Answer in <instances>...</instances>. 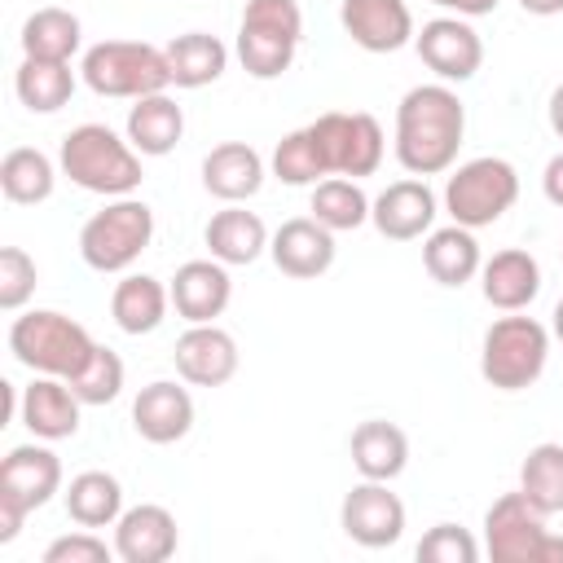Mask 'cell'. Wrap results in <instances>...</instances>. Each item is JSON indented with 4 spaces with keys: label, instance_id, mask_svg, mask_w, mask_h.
<instances>
[{
    "label": "cell",
    "instance_id": "44",
    "mask_svg": "<svg viewBox=\"0 0 563 563\" xmlns=\"http://www.w3.org/2000/svg\"><path fill=\"white\" fill-rule=\"evenodd\" d=\"M523 4V13H532V18H554V13H563V0H519Z\"/></svg>",
    "mask_w": 563,
    "mask_h": 563
},
{
    "label": "cell",
    "instance_id": "30",
    "mask_svg": "<svg viewBox=\"0 0 563 563\" xmlns=\"http://www.w3.org/2000/svg\"><path fill=\"white\" fill-rule=\"evenodd\" d=\"M84 44V26L70 9L44 4L22 22V57H44V62H70Z\"/></svg>",
    "mask_w": 563,
    "mask_h": 563
},
{
    "label": "cell",
    "instance_id": "2",
    "mask_svg": "<svg viewBox=\"0 0 563 563\" xmlns=\"http://www.w3.org/2000/svg\"><path fill=\"white\" fill-rule=\"evenodd\" d=\"M57 163H62V176H70V185L101 198H128L141 185V154L132 150V141H123L106 123L70 128L62 136Z\"/></svg>",
    "mask_w": 563,
    "mask_h": 563
},
{
    "label": "cell",
    "instance_id": "9",
    "mask_svg": "<svg viewBox=\"0 0 563 563\" xmlns=\"http://www.w3.org/2000/svg\"><path fill=\"white\" fill-rule=\"evenodd\" d=\"M515 198H519V172L497 154L462 163L444 185V211L453 216V224L466 229L497 224L515 207Z\"/></svg>",
    "mask_w": 563,
    "mask_h": 563
},
{
    "label": "cell",
    "instance_id": "11",
    "mask_svg": "<svg viewBox=\"0 0 563 563\" xmlns=\"http://www.w3.org/2000/svg\"><path fill=\"white\" fill-rule=\"evenodd\" d=\"M339 528L365 550H387L405 537V501L387 488V479H361L339 506Z\"/></svg>",
    "mask_w": 563,
    "mask_h": 563
},
{
    "label": "cell",
    "instance_id": "40",
    "mask_svg": "<svg viewBox=\"0 0 563 563\" xmlns=\"http://www.w3.org/2000/svg\"><path fill=\"white\" fill-rule=\"evenodd\" d=\"M114 554V545H106L92 528L84 532H66L57 541L44 545V563H106Z\"/></svg>",
    "mask_w": 563,
    "mask_h": 563
},
{
    "label": "cell",
    "instance_id": "5",
    "mask_svg": "<svg viewBox=\"0 0 563 563\" xmlns=\"http://www.w3.org/2000/svg\"><path fill=\"white\" fill-rule=\"evenodd\" d=\"M550 356V330L532 317H497L479 343V374L497 391H523L541 378Z\"/></svg>",
    "mask_w": 563,
    "mask_h": 563
},
{
    "label": "cell",
    "instance_id": "20",
    "mask_svg": "<svg viewBox=\"0 0 563 563\" xmlns=\"http://www.w3.org/2000/svg\"><path fill=\"white\" fill-rule=\"evenodd\" d=\"M62 488V462L44 444H18L0 462V497L18 501L22 510H40Z\"/></svg>",
    "mask_w": 563,
    "mask_h": 563
},
{
    "label": "cell",
    "instance_id": "26",
    "mask_svg": "<svg viewBox=\"0 0 563 563\" xmlns=\"http://www.w3.org/2000/svg\"><path fill=\"white\" fill-rule=\"evenodd\" d=\"M167 303H172V290L150 273H128L110 290V317L123 334H154L167 317Z\"/></svg>",
    "mask_w": 563,
    "mask_h": 563
},
{
    "label": "cell",
    "instance_id": "34",
    "mask_svg": "<svg viewBox=\"0 0 563 563\" xmlns=\"http://www.w3.org/2000/svg\"><path fill=\"white\" fill-rule=\"evenodd\" d=\"M519 493L550 519L563 510V444H532L519 466Z\"/></svg>",
    "mask_w": 563,
    "mask_h": 563
},
{
    "label": "cell",
    "instance_id": "10",
    "mask_svg": "<svg viewBox=\"0 0 563 563\" xmlns=\"http://www.w3.org/2000/svg\"><path fill=\"white\" fill-rule=\"evenodd\" d=\"M308 132L317 141L325 176H352V180L374 176L378 163H383V150H387L378 119L365 114V110H352V114L347 110H325L308 123Z\"/></svg>",
    "mask_w": 563,
    "mask_h": 563
},
{
    "label": "cell",
    "instance_id": "39",
    "mask_svg": "<svg viewBox=\"0 0 563 563\" xmlns=\"http://www.w3.org/2000/svg\"><path fill=\"white\" fill-rule=\"evenodd\" d=\"M35 260L22 246H4L0 251V308L18 312L31 295H35Z\"/></svg>",
    "mask_w": 563,
    "mask_h": 563
},
{
    "label": "cell",
    "instance_id": "1",
    "mask_svg": "<svg viewBox=\"0 0 563 563\" xmlns=\"http://www.w3.org/2000/svg\"><path fill=\"white\" fill-rule=\"evenodd\" d=\"M466 136V106L449 84H418L396 106V163L409 176H440L453 167Z\"/></svg>",
    "mask_w": 563,
    "mask_h": 563
},
{
    "label": "cell",
    "instance_id": "41",
    "mask_svg": "<svg viewBox=\"0 0 563 563\" xmlns=\"http://www.w3.org/2000/svg\"><path fill=\"white\" fill-rule=\"evenodd\" d=\"M26 515L31 510H22L18 501H9V497H0V545H9L18 532H22V523H26Z\"/></svg>",
    "mask_w": 563,
    "mask_h": 563
},
{
    "label": "cell",
    "instance_id": "19",
    "mask_svg": "<svg viewBox=\"0 0 563 563\" xmlns=\"http://www.w3.org/2000/svg\"><path fill=\"white\" fill-rule=\"evenodd\" d=\"M176 515L158 501H141L114 523V554L123 563H167L176 554Z\"/></svg>",
    "mask_w": 563,
    "mask_h": 563
},
{
    "label": "cell",
    "instance_id": "4",
    "mask_svg": "<svg viewBox=\"0 0 563 563\" xmlns=\"http://www.w3.org/2000/svg\"><path fill=\"white\" fill-rule=\"evenodd\" d=\"M84 84L97 97H150V92H167L172 70H167V53L145 44V40H101L84 53L79 62Z\"/></svg>",
    "mask_w": 563,
    "mask_h": 563
},
{
    "label": "cell",
    "instance_id": "17",
    "mask_svg": "<svg viewBox=\"0 0 563 563\" xmlns=\"http://www.w3.org/2000/svg\"><path fill=\"white\" fill-rule=\"evenodd\" d=\"M167 290H172L176 317H185L189 325H202L229 308L233 277H229V264H220V260H185Z\"/></svg>",
    "mask_w": 563,
    "mask_h": 563
},
{
    "label": "cell",
    "instance_id": "13",
    "mask_svg": "<svg viewBox=\"0 0 563 563\" xmlns=\"http://www.w3.org/2000/svg\"><path fill=\"white\" fill-rule=\"evenodd\" d=\"M339 22H343L347 40L365 53H396L418 35L405 0H343Z\"/></svg>",
    "mask_w": 563,
    "mask_h": 563
},
{
    "label": "cell",
    "instance_id": "45",
    "mask_svg": "<svg viewBox=\"0 0 563 563\" xmlns=\"http://www.w3.org/2000/svg\"><path fill=\"white\" fill-rule=\"evenodd\" d=\"M550 128H554V136L563 141V84L550 92Z\"/></svg>",
    "mask_w": 563,
    "mask_h": 563
},
{
    "label": "cell",
    "instance_id": "24",
    "mask_svg": "<svg viewBox=\"0 0 563 563\" xmlns=\"http://www.w3.org/2000/svg\"><path fill=\"white\" fill-rule=\"evenodd\" d=\"M202 242H207L211 260H220V264L233 268V264H255V260L268 251V229H264V220H260L255 211L229 202L224 211H216V216L207 220Z\"/></svg>",
    "mask_w": 563,
    "mask_h": 563
},
{
    "label": "cell",
    "instance_id": "8",
    "mask_svg": "<svg viewBox=\"0 0 563 563\" xmlns=\"http://www.w3.org/2000/svg\"><path fill=\"white\" fill-rule=\"evenodd\" d=\"M484 550L493 563H563V537L545 528V515L519 488L488 506Z\"/></svg>",
    "mask_w": 563,
    "mask_h": 563
},
{
    "label": "cell",
    "instance_id": "32",
    "mask_svg": "<svg viewBox=\"0 0 563 563\" xmlns=\"http://www.w3.org/2000/svg\"><path fill=\"white\" fill-rule=\"evenodd\" d=\"M13 92L31 114H53L75 97V70H70V62L22 57V66L13 75Z\"/></svg>",
    "mask_w": 563,
    "mask_h": 563
},
{
    "label": "cell",
    "instance_id": "16",
    "mask_svg": "<svg viewBox=\"0 0 563 563\" xmlns=\"http://www.w3.org/2000/svg\"><path fill=\"white\" fill-rule=\"evenodd\" d=\"M268 255H273L277 273H286L295 282H308V277H321L334 264V233L317 216H295L268 238Z\"/></svg>",
    "mask_w": 563,
    "mask_h": 563
},
{
    "label": "cell",
    "instance_id": "14",
    "mask_svg": "<svg viewBox=\"0 0 563 563\" xmlns=\"http://www.w3.org/2000/svg\"><path fill=\"white\" fill-rule=\"evenodd\" d=\"M176 374L194 387H224L238 374V343L229 330H220L216 321L189 325L176 339Z\"/></svg>",
    "mask_w": 563,
    "mask_h": 563
},
{
    "label": "cell",
    "instance_id": "6",
    "mask_svg": "<svg viewBox=\"0 0 563 563\" xmlns=\"http://www.w3.org/2000/svg\"><path fill=\"white\" fill-rule=\"evenodd\" d=\"M303 40V13L295 0H246L238 26V62L251 79H277L290 70Z\"/></svg>",
    "mask_w": 563,
    "mask_h": 563
},
{
    "label": "cell",
    "instance_id": "29",
    "mask_svg": "<svg viewBox=\"0 0 563 563\" xmlns=\"http://www.w3.org/2000/svg\"><path fill=\"white\" fill-rule=\"evenodd\" d=\"M163 53H167V70H172L176 88H207L229 66V48L207 31H185Z\"/></svg>",
    "mask_w": 563,
    "mask_h": 563
},
{
    "label": "cell",
    "instance_id": "12",
    "mask_svg": "<svg viewBox=\"0 0 563 563\" xmlns=\"http://www.w3.org/2000/svg\"><path fill=\"white\" fill-rule=\"evenodd\" d=\"M413 48L427 70L440 75V84H466L484 62V40L466 18H431L413 35Z\"/></svg>",
    "mask_w": 563,
    "mask_h": 563
},
{
    "label": "cell",
    "instance_id": "23",
    "mask_svg": "<svg viewBox=\"0 0 563 563\" xmlns=\"http://www.w3.org/2000/svg\"><path fill=\"white\" fill-rule=\"evenodd\" d=\"M264 185V158L246 141H224L202 158V189L220 202H246Z\"/></svg>",
    "mask_w": 563,
    "mask_h": 563
},
{
    "label": "cell",
    "instance_id": "22",
    "mask_svg": "<svg viewBox=\"0 0 563 563\" xmlns=\"http://www.w3.org/2000/svg\"><path fill=\"white\" fill-rule=\"evenodd\" d=\"M479 290L501 312H523L541 295V264L523 246H506L479 264Z\"/></svg>",
    "mask_w": 563,
    "mask_h": 563
},
{
    "label": "cell",
    "instance_id": "7",
    "mask_svg": "<svg viewBox=\"0 0 563 563\" xmlns=\"http://www.w3.org/2000/svg\"><path fill=\"white\" fill-rule=\"evenodd\" d=\"M154 238V211L141 198H114L79 229V255L92 273H123L141 260Z\"/></svg>",
    "mask_w": 563,
    "mask_h": 563
},
{
    "label": "cell",
    "instance_id": "3",
    "mask_svg": "<svg viewBox=\"0 0 563 563\" xmlns=\"http://www.w3.org/2000/svg\"><path fill=\"white\" fill-rule=\"evenodd\" d=\"M92 334L66 317V312H53V308H31L22 317H13L9 325V352L35 369V374H48V378H75L88 356H92Z\"/></svg>",
    "mask_w": 563,
    "mask_h": 563
},
{
    "label": "cell",
    "instance_id": "28",
    "mask_svg": "<svg viewBox=\"0 0 563 563\" xmlns=\"http://www.w3.org/2000/svg\"><path fill=\"white\" fill-rule=\"evenodd\" d=\"M479 264H484L479 242H475V229H466V224L431 229L427 242H422V268L440 286H466L479 273Z\"/></svg>",
    "mask_w": 563,
    "mask_h": 563
},
{
    "label": "cell",
    "instance_id": "27",
    "mask_svg": "<svg viewBox=\"0 0 563 563\" xmlns=\"http://www.w3.org/2000/svg\"><path fill=\"white\" fill-rule=\"evenodd\" d=\"M352 466L361 471V479H396L409 466V440L396 422L387 418H365L352 431Z\"/></svg>",
    "mask_w": 563,
    "mask_h": 563
},
{
    "label": "cell",
    "instance_id": "25",
    "mask_svg": "<svg viewBox=\"0 0 563 563\" xmlns=\"http://www.w3.org/2000/svg\"><path fill=\"white\" fill-rule=\"evenodd\" d=\"M185 136V110L167 97V92H150L136 97L128 110V141L136 154L145 158H163L176 150V141Z\"/></svg>",
    "mask_w": 563,
    "mask_h": 563
},
{
    "label": "cell",
    "instance_id": "31",
    "mask_svg": "<svg viewBox=\"0 0 563 563\" xmlns=\"http://www.w3.org/2000/svg\"><path fill=\"white\" fill-rule=\"evenodd\" d=\"M66 515L79 528H110L123 515V484L110 471H79L66 488Z\"/></svg>",
    "mask_w": 563,
    "mask_h": 563
},
{
    "label": "cell",
    "instance_id": "46",
    "mask_svg": "<svg viewBox=\"0 0 563 563\" xmlns=\"http://www.w3.org/2000/svg\"><path fill=\"white\" fill-rule=\"evenodd\" d=\"M550 325H554V339H559V343H563V299H559V303H554V321H550Z\"/></svg>",
    "mask_w": 563,
    "mask_h": 563
},
{
    "label": "cell",
    "instance_id": "33",
    "mask_svg": "<svg viewBox=\"0 0 563 563\" xmlns=\"http://www.w3.org/2000/svg\"><path fill=\"white\" fill-rule=\"evenodd\" d=\"M53 185H57V167H53V158L44 150L18 145V150H9L0 158V189H4L9 202L35 207V202H44L53 194Z\"/></svg>",
    "mask_w": 563,
    "mask_h": 563
},
{
    "label": "cell",
    "instance_id": "18",
    "mask_svg": "<svg viewBox=\"0 0 563 563\" xmlns=\"http://www.w3.org/2000/svg\"><path fill=\"white\" fill-rule=\"evenodd\" d=\"M132 427L150 444H176L194 427V396L172 378H154L132 400Z\"/></svg>",
    "mask_w": 563,
    "mask_h": 563
},
{
    "label": "cell",
    "instance_id": "15",
    "mask_svg": "<svg viewBox=\"0 0 563 563\" xmlns=\"http://www.w3.org/2000/svg\"><path fill=\"white\" fill-rule=\"evenodd\" d=\"M369 220L383 238L391 242H413L422 233H431L435 224V194L427 180L409 176V180H391L374 202H369Z\"/></svg>",
    "mask_w": 563,
    "mask_h": 563
},
{
    "label": "cell",
    "instance_id": "37",
    "mask_svg": "<svg viewBox=\"0 0 563 563\" xmlns=\"http://www.w3.org/2000/svg\"><path fill=\"white\" fill-rule=\"evenodd\" d=\"M66 383H70V391L84 405H110L123 391V361H119V352H110V347L97 343L92 356H88V365L75 378H66Z\"/></svg>",
    "mask_w": 563,
    "mask_h": 563
},
{
    "label": "cell",
    "instance_id": "38",
    "mask_svg": "<svg viewBox=\"0 0 563 563\" xmlns=\"http://www.w3.org/2000/svg\"><path fill=\"white\" fill-rule=\"evenodd\" d=\"M422 563H475L479 559V541L462 528V523H435L418 550H413Z\"/></svg>",
    "mask_w": 563,
    "mask_h": 563
},
{
    "label": "cell",
    "instance_id": "21",
    "mask_svg": "<svg viewBox=\"0 0 563 563\" xmlns=\"http://www.w3.org/2000/svg\"><path fill=\"white\" fill-rule=\"evenodd\" d=\"M79 396L70 391L66 378H48L40 374L31 387H22L18 400V418L35 440H70L79 431Z\"/></svg>",
    "mask_w": 563,
    "mask_h": 563
},
{
    "label": "cell",
    "instance_id": "42",
    "mask_svg": "<svg viewBox=\"0 0 563 563\" xmlns=\"http://www.w3.org/2000/svg\"><path fill=\"white\" fill-rule=\"evenodd\" d=\"M541 189H545V198H550L554 207H563V150L545 163V172H541Z\"/></svg>",
    "mask_w": 563,
    "mask_h": 563
},
{
    "label": "cell",
    "instance_id": "36",
    "mask_svg": "<svg viewBox=\"0 0 563 563\" xmlns=\"http://www.w3.org/2000/svg\"><path fill=\"white\" fill-rule=\"evenodd\" d=\"M273 176L282 185H317V180H325V163H321L317 141H312L308 128L286 132L277 141V150H273Z\"/></svg>",
    "mask_w": 563,
    "mask_h": 563
},
{
    "label": "cell",
    "instance_id": "43",
    "mask_svg": "<svg viewBox=\"0 0 563 563\" xmlns=\"http://www.w3.org/2000/svg\"><path fill=\"white\" fill-rule=\"evenodd\" d=\"M431 4L453 9L457 18H484V13H493V9H497V0H431Z\"/></svg>",
    "mask_w": 563,
    "mask_h": 563
},
{
    "label": "cell",
    "instance_id": "35",
    "mask_svg": "<svg viewBox=\"0 0 563 563\" xmlns=\"http://www.w3.org/2000/svg\"><path fill=\"white\" fill-rule=\"evenodd\" d=\"M312 216L330 233H347L369 220V198L352 176H325L312 185Z\"/></svg>",
    "mask_w": 563,
    "mask_h": 563
}]
</instances>
